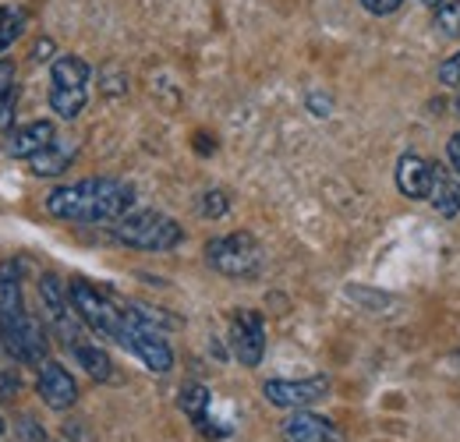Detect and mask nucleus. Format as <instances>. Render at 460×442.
<instances>
[{
    "label": "nucleus",
    "mask_w": 460,
    "mask_h": 442,
    "mask_svg": "<svg viewBox=\"0 0 460 442\" xmlns=\"http://www.w3.org/2000/svg\"><path fill=\"white\" fill-rule=\"evenodd\" d=\"M135 206V188L114 177H89L47 195V213L71 223H117Z\"/></svg>",
    "instance_id": "f257e3e1"
},
{
    "label": "nucleus",
    "mask_w": 460,
    "mask_h": 442,
    "mask_svg": "<svg viewBox=\"0 0 460 442\" xmlns=\"http://www.w3.org/2000/svg\"><path fill=\"white\" fill-rule=\"evenodd\" d=\"M0 340L4 350L11 354V361L18 365H40L47 361V330L40 326L36 315L25 312L22 305V283H18V270L4 266L0 270Z\"/></svg>",
    "instance_id": "f03ea898"
},
{
    "label": "nucleus",
    "mask_w": 460,
    "mask_h": 442,
    "mask_svg": "<svg viewBox=\"0 0 460 442\" xmlns=\"http://www.w3.org/2000/svg\"><path fill=\"white\" fill-rule=\"evenodd\" d=\"M114 237L128 248H138V252H171L181 244V226L164 217V213H153V209H142V213H128L120 217L114 226Z\"/></svg>",
    "instance_id": "7ed1b4c3"
},
{
    "label": "nucleus",
    "mask_w": 460,
    "mask_h": 442,
    "mask_svg": "<svg viewBox=\"0 0 460 442\" xmlns=\"http://www.w3.org/2000/svg\"><path fill=\"white\" fill-rule=\"evenodd\" d=\"M67 294H71V308L78 312V319H82L89 330L107 336V340H120V332L128 326V312H120L107 294H100L96 287H89V283H82V279H75V283L67 287Z\"/></svg>",
    "instance_id": "20e7f679"
},
{
    "label": "nucleus",
    "mask_w": 460,
    "mask_h": 442,
    "mask_svg": "<svg viewBox=\"0 0 460 442\" xmlns=\"http://www.w3.org/2000/svg\"><path fill=\"white\" fill-rule=\"evenodd\" d=\"M206 259L224 277H255L262 266V248L252 234H227L206 244Z\"/></svg>",
    "instance_id": "39448f33"
},
{
    "label": "nucleus",
    "mask_w": 460,
    "mask_h": 442,
    "mask_svg": "<svg viewBox=\"0 0 460 442\" xmlns=\"http://www.w3.org/2000/svg\"><path fill=\"white\" fill-rule=\"evenodd\" d=\"M117 343L128 347V350H135V354L142 358V365H146L149 372H156V376H167L173 368V350L167 347V340L160 336V330L146 326V323L135 319L131 312H128V326H124Z\"/></svg>",
    "instance_id": "423d86ee"
},
{
    "label": "nucleus",
    "mask_w": 460,
    "mask_h": 442,
    "mask_svg": "<svg viewBox=\"0 0 460 442\" xmlns=\"http://www.w3.org/2000/svg\"><path fill=\"white\" fill-rule=\"evenodd\" d=\"M230 350L234 358L244 365V368H255L266 354V330H262V319L255 312H237L234 323H230Z\"/></svg>",
    "instance_id": "0eeeda50"
},
{
    "label": "nucleus",
    "mask_w": 460,
    "mask_h": 442,
    "mask_svg": "<svg viewBox=\"0 0 460 442\" xmlns=\"http://www.w3.org/2000/svg\"><path fill=\"white\" fill-rule=\"evenodd\" d=\"M330 393V379L315 376V379H301V383H290V379H273L262 386V396L273 403V407H284V411H305L308 403L323 400Z\"/></svg>",
    "instance_id": "6e6552de"
},
{
    "label": "nucleus",
    "mask_w": 460,
    "mask_h": 442,
    "mask_svg": "<svg viewBox=\"0 0 460 442\" xmlns=\"http://www.w3.org/2000/svg\"><path fill=\"white\" fill-rule=\"evenodd\" d=\"M40 396H43V403L50 407V411H67V407H75V400H78V386H75V379H71V372L58 365V361H43V368H40Z\"/></svg>",
    "instance_id": "1a4fd4ad"
},
{
    "label": "nucleus",
    "mask_w": 460,
    "mask_h": 442,
    "mask_svg": "<svg viewBox=\"0 0 460 442\" xmlns=\"http://www.w3.org/2000/svg\"><path fill=\"white\" fill-rule=\"evenodd\" d=\"M54 138H58V131H54L50 120H32V124H25V128H11V131H7L4 153H7L11 160H32V156L43 153Z\"/></svg>",
    "instance_id": "9d476101"
},
{
    "label": "nucleus",
    "mask_w": 460,
    "mask_h": 442,
    "mask_svg": "<svg viewBox=\"0 0 460 442\" xmlns=\"http://www.w3.org/2000/svg\"><path fill=\"white\" fill-rule=\"evenodd\" d=\"M397 188L407 199H429L436 188V166L418 153H403L397 164Z\"/></svg>",
    "instance_id": "9b49d317"
},
{
    "label": "nucleus",
    "mask_w": 460,
    "mask_h": 442,
    "mask_svg": "<svg viewBox=\"0 0 460 442\" xmlns=\"http://www.w3.org/2000/svg\"><path fill=\"white\" fill-rule=\"evenodd\" d=\"M284 442H337V429L330 418H319L312 411H294L280 425Z\"/></svg>",
    "instance_id": "f8f14e48"
},
{
    "label": "nucleus",
    "mask_w": 460,
    "mask_h": 442,
    "mask_svg": "<svg viewBox=\"0 0 460 442\" xmlns=\"http://www.w3.org/2000/svg\"><path fill=\"white\" fill-rule=\"evenodd\" d=\"M75 153H78V146H75L71 138H54L43 153H36V156L29 160V166H32L36 177H58V173H64V170L71 166Z\"/></svg>",
    "instance_id": "ddd939ff"
},
{
    "label": "nucleus",
    "mask_w": 460,
    "mask_h": 442,
    "mask_svg": "<svg viewBox=\"0 0 460 442\" xmlns=\"http://www.w3.org/2000/svg\"><path fill=\"white\" fill-rule=\"evenodd\" d=\"M89 85V64L82 57L64 54L50 67V89H85Z\"/></svg>",
    "instance_id": "4468645a"
},
{
    "label": "nucleus",
    "mask_w": 460,
    "mask_h": 442,
    "mask_svg": "<svg viewBox=\"0 0 460 442\" xmlns=\"http://www.w3.org/2000/svg\"><path fill=\"white\" fill-rule=\"evenodd\" d=\"M71 354L78 358V365L96 379V383H114V361L107 358V350L103 347H96V343H75L71 347Z\"/></svg>",
    "instance_id": "2eb2a0df"
},
{
    "label": "nucleus",
    "mask_w": 460,
    "mask_h": 442,
    "mask_svg": "<svg viewBox=\"0 0 460 442\" xmlns=\"http://www.w3.org/2000/svg\"><path fill=\"white\" fill-rule=\"evenodd\" d=\"M432 206L439 217H457L460 213V184L447 173H436V188H432Z\"/></svg>",
    "instance_id": "dca6fc26"
},
{
    "label": "nucleus",
    "mask_w": 460,
    "mask_h": 442,
    "mask_svg": "<svg viewBox=\"0 0 460 442\" xmlns=\"http://www.w3.org/2000/svg\"><path fill=\"white\" fill-rule=\"evenodd\" d=\"M14 64L0 60V131L7 135L14 124Z\"/></svg>",
    "instance_id": "f3484780"
},
{
    "label": "nucleus",
    "mask_w": 460,
    "mask_h": 442,
    "mask_svg": "<svg viewBox=\"0 0 460 442\" xmlns=\"http://www.w3.org/2000/svg\"><path fill=\"white\" fill-rule=\"evenodd\" d=\"M85 100H89V89H50V110L60 120H75L85 110Z\"/></svg>",
    "instance_id": "a211bd4d"
},
{
    "label": "nucleus",
    "mask_w": 460,
    "mask_h": 442,
    "mask_svg": "<svg viewBox=\"0 0 460 442\" xmlns=\"http://www.w3.org/2000/svg\"><path fill=\"white\" fill-rule=\"evenodd\" d=\"M25 22H29V14H25L22 4H4V7H0V54L22 36Z\"/></svg>",
    "instance_id": "6ab92c4d"
},
{
    "label": "nucleus",
    "mask_w": 460,
    "mask_h": 442,
    "mask_svg": "<svg viewBox=\"0 0 460 442\" xmlns=\"http://www.w3.org/2000/svg\"><path fill=\"white\" fill-rule=\"evenodd\" d=\"M181 411L195 421V425H206V411H209V389L191 383V386L181 389Z\"/></svg>",
    "instance_id": "aec40b11"
},
{
    "label": "nucleus",
    "mask_w": 460,
    "mask_h": 442,
    "mask_svg": "<svg viewBox=\"0 0 460 442\" xmlns=\"http://www.w3.org/2000/svg\"><path fill=\"white\" fill-rule=\"evenodd\" d=\"M432 29L447 40H457L460 36V0H443L436 4V14H432Z\"/></svg>",
    "instance_id": "412c9836"
},
{
    "label": "nucleus",
    "mask_w": 460,
    "mask_h": 442,
    "mask_svg": "<svg viewBox=\"0 0 460 442\" xmlns=\"http://www.w3.org/2000/svg\"><path fill=\"white\" fill-rule=\"evenodd\" d=\"M199 209H202V217L217 220V217H224V213H227V195H224V191H206Z\"/></svg>",
    "instance_id": "4be33fe9"
},
{
    "label": "nucleus",
    "mask_w": 460,
    "mask_h": 442,
    "mask_svg": "<svg viewBox=\"0 0 460 442\" xmlns=\"http://www.w3.org/2000/svg\"><path fill=\"white\" fill-rule=\"evenodd\" d=\"M18 389H22L18 372H14L7 361H0V400H14V396H18Z\"/></svg>",
    "instance_id": "5701e85b"
},
{
    "label": "nucleus",
    "mask_w": 460,
    "mask_h": 442,
    "mask_svg": "<svg viewBox=\"0 0 460 442\" xmlns=\"http://www.w3.org/2000/svg\"><path fill=\"white\" fill-rule=\"evenodd\" d=\"M439 82H443V85H460V54L443 60V67H439Z\"/></svg>",
    "instance_id": "b1692460"
},
{
    "label": "nucleus",
    "mask_w": 460,
    "mask_h": 442,
    "mask_svg": "<svg viewBox=\"0 0 460 442\" xmlns=\"http://www.w3.org/2000/svg\"><path fill=\"white\" fill-rule=\"evenodd\" d=\"M401 4H403V0H361V7H365L368 14H376V18H386V14H394Z\"/></svg>",
    "instance_id": "393cba45"
},
{
    "label": "nucleus",
    "mask_w": 460,
    "mask_h": 442,
    "mask_svg": "<svg viewBox=\"0 0 460 442\" xmlns=\"http://www.w3.org/2000/svg\"><path fill=\"white\" fill-rule=\"evenodd\" d=\"M18 436H22V442H47V432L32 418H22L18 421Z\"/></svg>",
    "instance_id": "a878e982"
},
{
    "label": "nucleus",
    "mask_w": 460,
    "mask_h": 442,
    "mask_svg": "<svg viewBox=\"0 0 460 442\" xmlns=\"http://www.w3.org/2000/svg\"><path fill=\"white\" fill-rule=\"evenodd\" d=\"M447 156H450V166H454V173L460 177V131L450 135V146H447Z\"/></svg>",
    "instance_id": "bb28decb"
},
{
    "label": "nucleus",
    "mask_w": 460,
    "mask_h": 442,
    "mask_svg": "<svg viewBox=\"0 0 460 442\" xmlns=\"http://www.w3.org/2000/svg\"><path fill=\"white\" fill-rule=\"evenodd\" d=\"M50 54H54V43L50 40H40L36 47H32V60L40 64V60H50Z\"/></svg>",
    "instance_id": "cd10ccee"
},
{
    "label": "nucleus",
    "mask_w": 460,
    "mask_h": 442,
    "mask_svg": "<svg viewBox=\"0 0 460 442\" xmlns=\"http://www.w3.org/2000/svg\"><path fill=\"white\" fill-rule=\"evenodd\" d=\"M418 4H429V7H436V4H443V0H418Z\"/></svg>",
    "instance_id": "c85d7f7f"
},
{
    "label": "nucleus",
    "mask_w": 460,
    "mask_h": 442,
    "mask_svg": "<svg viewBox=\"0 0 460 442\" xmlns=\"http://www.w3.org/2000/svg\"><path fill=\"white\" fill-rule=\"evenodd\" d=\"M454 107H457V117H460V85H457V100H454Z\"/></svg>",
    "instance_id": "c756f323"
},
{
    "label": "nucleus",
    "mask_w": 460,
    "mask_h": 442,
    "mask_svg": "<svg viewBox=\"0 0 460 442\" xmlns=\"http://www.w3.org/2000/svg\"><path fill=\"white\" fill-rule=\"evenodd\" d=\"M4 429H7V425H4V418H0V436H4Z\"/></svg>",
    "instance_id": "7c9ffc66"
}]
</instances>
